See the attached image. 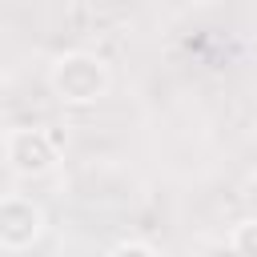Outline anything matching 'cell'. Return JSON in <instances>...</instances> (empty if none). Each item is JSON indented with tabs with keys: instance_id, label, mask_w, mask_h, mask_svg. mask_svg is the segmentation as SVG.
<instances>
[{
	"instance_id": "5b68a950",
	"label": "cell",
	"mask_w": 257,
	"mask_h": 257,
	"mask_svg": "<svg viewBox=\"0 0 257 257\" xmlns=\"http://www.w3.org/2000/svg\"><path fill=\"white\" fill-rule=\"evenodd\" d=\"M112 257H161V253L153 245H145V241H124V245L112 249Z\"/></svg>"
},
{
	"instance_id": "3957f363",
	"label": "cell",
	"mask_w": 257,
	"mask_h": 257,
	"mask_svg": "<svg viewBox=\"0 0 257 257\" xmlns=\"http://www.w3.org/2000/svg\"><path fill=\"white\" fill-rule=\"evenodd\" d=\"M40 233H44V209L32 197L12 193L0 201V249L24 253L40 241Z\"/></svg>"
},
{
	"instance_id": "277c9868",
	"label": "cell",
	"mask_w": 257,
	"mask_h": 257,
	"mask_svg": "<svg viewBox=\"0 0 257 257\" xmlns=\"http://www.w3.org/2000/svg\"><path fill=\"white\" fill-rule=\"evenodd\" d=\"M229 249H233L237 257H257V217H245V221L233 225Z\"/></svg>"
},
{
	"instance_id": "8992f818",
	"label": "cell",
	"mask_w": 257,
	"mask_h": 257,
	"mask_svg": "<svg viewBox=\"0 0 257 257\" xmlns=\"http://www.w3.org/2000/svg\"><path fill=\"white\" fill-rule=\"evenodd\" d=\"M253 145H257V133H253Z\"/></svg>"
},
{
	"instance_id": "6da1fadb",
	"label": "cell",
	"mask_w": 257,
	"mask_h": 257,
	"mask_svg": "<svg viewBox=\"0 0 257 257\" xmlns=\"http://www.w3.org/2000/svg\"><path fill=\"white\" fill-rule=\"evenodd\" d=\"M108 84H112L108 64L92 52H64L48 68V88L64 104H96L108 92Z\"/></svg>"
},
{
	"instance_id": "7a4b0ae2",
	"label": "cell",
	"mask_w": 257,
	"mask_h": 257,
	"mask_svg": "<svg viewBox=\"0 0 257 257\" xmlns=\"http://www.w3.org/2000/svg\"><path fill=\"white\" fill-rule=\"evenodd\" d=\"M60 149L44 128H8L4 133V161L16 177H44L56 165Z\"/></svg>"
}]
</instances>
